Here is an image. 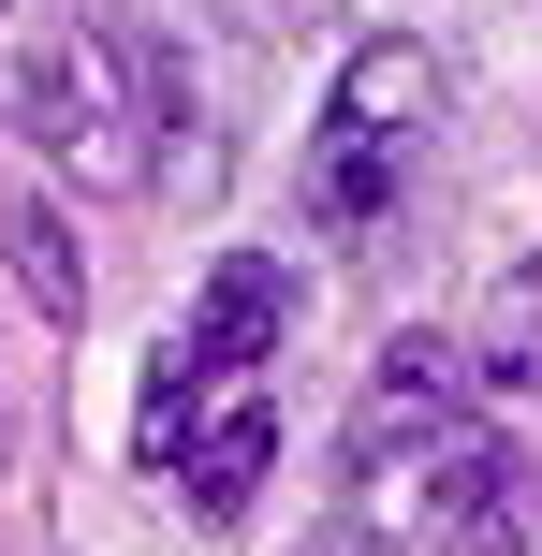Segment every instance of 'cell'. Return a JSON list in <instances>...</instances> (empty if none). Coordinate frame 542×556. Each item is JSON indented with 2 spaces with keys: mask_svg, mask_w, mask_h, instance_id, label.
<instances>
[{
  "mask_svg": "<svg viewBox=\"0 0 542 556\" xmlns=\"http://www.w3.org/2000/svg\"><path fill=\"white\" fill-rule=\"evenodd\" d=\"M0 15H15V0H0Z\"/></svg>",
  "mask_w": 542,
  "mask_h": 556,
  "instance_id": "cell-11",
  "label": "cell"
},
{
  "mask_svg": "<svg viewBox=\"0 0 542 556\" xmlns=\"http://www.w3.org/2000/svg\"><path fill=\"white\" fill-rule=\"evenodd\" d=\"M264 469H279V410H264V395L205 410V440L176 454V483H191V513H205V528H235V513L264 498Z\"/></svg>",
  "mask_w": 542,
  "mask_h": 556,
  "instance_id": "cell-5",
  "label": "cell"
},
{
  "mask_svg": "<svg viewBox=\"0 0 542 556\" xmlns=\"http://www.w3.org/2000/svg\"><path fill=\"white\" fill-rule=\"evenodd\" d=\"M279 337H293V264L279 250H220V278H205V307H191L176 352H191L205 381H235V366H264Z\"/></svg>",
  "mask_w": 542,
  "mask_h": 556,
  "instance_id": "cell-3",
  "label": "cell"
},
{
  "mask_svg": "<svg viewBox=\"0 0 542 556\" xmlns=\"http://www.w3.org/2000/svg\"><path fill=\"white\" fill-rule=\"evenodd\" d=\"M484 381L469 352H440V337H396V352L367 366V410H352V469H396V440H455V395Z\"/></svg>",
  "mask_w": 542,
  "mask_h": 556,
  "instance_id": "cell-2",
  "label": "cell"
},
{
  "mask_svg": "<svg viewBox=\"0 0 542 556\" xmlns=\"http://www.w3.org/2000/svg\"><path fill=\"white\" fill-rule=\"evenodd\" d=\"M426 528H440V542H528V528H542V469L455 440V454H440V483H426Z\"/></svg>",
  "mask_w": 542,
  "mask_h": 556,
  "instance_id": "cell-4",
  "label": "cell"
},
{
  "mask_svg": "<svg viewBox=\"0 0 542 556\" xmlns=\"http://www.w3.org/2000/svg\"><path fill=\"white\" fill-rule=\"evenodd\" d=\"M338 117H352V132H426V117H440V59L426 45H411V29H381V45H352L338 59Z\"/></svg>",
  "mask_w": 542,
  "mask_h": 556,
  "instance_id": "cell-6",
  "label": "cell"
},
{
  "mask_svg": "<svg viewBox=\"0 0 542 556\" xmlns=\"http://www.w3.org/2000/svg\"><path fill=\"white\" fill-rule=\"evenodd\" d=\"M205 395H220V381H205V366H191V352L162 337V366H147V410H133V454H147L162 483H176V454L205 440Z\"/></svg>",
  "mask_w": 542,
  "mask_h": 556,
  "instance_id": "cell-9",
  "label": "cell"
},
{
  "mask_svg": "<svg viewBox=\"0 0 542 556\" xmlns=\"http://www.w3.org/2000/svg\"><path fill=\"white\" fill-rule=\"evenodd\" d=\"M396 176H411V147H396V132H352V117H323V147H308V220H323V235H367L381 205H396Z\"/></svg>",
  "mask_w": 542,
  "mask_h": 556,
  "instance_id": "cell-7",
  "label": "cell"
},
{
  "mask_svg": "<svg viewBox=\"0 0 542 556\" xmlns=\"http://www.w3.org/2000/svg\"><path fill=\"white\" fill-rule=\"evenodd\" d=\"M133 74H147V59L103 45V29H29V45L0 59V132L45 147L59 176H88V191H133L147 132H162V117L133 103Z\"/></svg>",
  "mask_w": 542,
  "mask_h": 556,
  "instance_id": "cell-1",
  "label": "cell"
},
{
  "mask_svg": "<svg viewBox=\"0 0 542 556\" xmlns=\"http://www.w3.org/2000/svg\"><path fill=\"white\" fill-rule=\"evenodd\" d=\"M0 250H15V293L45 307V323H88V250H74V220H59L45 191H29L15 220H0Z\"/></svg>",
  "mask_w": 542,
  "mask_h": 556,
  "instance_id": "cell-8",
  "label": "cell"
},
{
  "mask_svg": "<svg viewBox=\"0 0 542 556\" xmlns=\"http://www.w3.org/2000/svg\"><path fill=\"white\" fill-rule=\"evenodd\" d=\"M484 381H542V278H514V293H499V323H484Z\"/></svg>",
  "mask_w": 542,
  "mask_h": 556,
  "instance_id": "cell-10",
  "label": "cell"
}]
</instances>
